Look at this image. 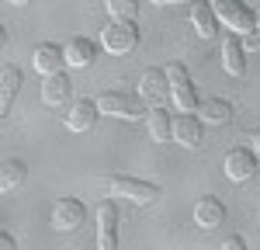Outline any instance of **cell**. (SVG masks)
<instances>
[{"instance_id":"6da1fadb","label":"cell","mask_w":260,"mask_h":250,"mask_svg":"<svg viewBox=\"0 0 260 250\" xmlns=\"http://www.w3.org/2000/svg\"><path fill=\"white\" fill-rule=\"evenodd\" d=\"M104 188H108V195H111V198H128V202H136V205H153V202L163 195L160 184L136 181V177H118V174H115V177H108Z\"/></svg>"},{"instance_id":"7a4b0ae2","label":"cell","mask_w":260,"mask_h":250,"mask_svg":"<svg viewBox=\"0 0 260 250\" xmlns=\"http://www.w3.org/2000/svg\"><path fill=\"white\" fill-rule=\"evenodd\" d=\"M167 80H170V101L177 104L180 115H191L198 108V94H194V83L187 77V66L184 63H170L167 66Z\"/></svg>"},{"instance_id":"3957f363","label":"cell","mask_w":260,"mask_h":250,"mask_svg":"<svg viewBox=\"0 0 260 250\" xmlns=\"http://www.w3.org/2000/svg\"><path fill=\"white\" fill-rule=\"evenodd\" d=\"M101 45H104L108 52H115V56L132 52V49L139 45V28H136V21H108L104 32H101Z\"/></svg>"},{"instance_id":"277c9868","label":"cell","mask_w":260,"mask_h":250,"mask_svg":"<svg viewBox=\"0 0 260 250\" xmlns=\"http://www.w3.org/2000/svg\"><path fill=\"white\" fill-rule=\"evenodd\" d=\"M212 11H215V18L225 24V28H233V35H250L253 32V11L240 4V0H212Z\"/></svg>"},{"instance_id":"5b68a950","label":"cell","mask_w":260,"mask_h":250,"mask_svg":"<svg viewBox=\"0 0 260 250\" xmlns=\"http://www.w3.org/2000/svg\"><path fill=\"white\" fill-rule=\"evenodd\" d=\"M98 250H118V205L111 198L98 205Z\"/></svg>"},{"instance_id":"8992f818","label":"cell","mask_w":260,"mask_h":250,"mask_svg":"<svg viewBox=\"0 0 260 250\" xmlns=\"http://www.w3.org/2000/svg\"><path fill=\"white\" fill-rule=\"evenodd\" d=\"M139 98L149 104V108H163V101L170 98V80H167V70L149 66V70L142 73V80H139Z\"/></svg>"},{"instance_id":"52a82bcc","label":"cell","mask_w":260,"mask_h":250,"mask_svg":"<svg viewBox=\"0 0 260 250\" xmlns=\"http://www.w3.org/2000/svg\"><path fill=\"white\" fill-rule=\"evenodd\" d=\"M83 219H87V208H83L80 198H59V202L52 205V226L59 229V233L80 229Z\"/></svg>"},{"instance_id":"ba28073f","label":"cell","mask_w":260,"mask_h":250,"mask_svg":"<svg viewBox=\"0 0 260 250\" xmlns=\"http://www.w3.org/2000/svg\"><path fill=\"white\" fill-rule=\"evenodd\" d=\"M98 111L101 115H118V118H142V104L121 90H104L98 98Z\"/></svg>"},{"instance_id":"9c48e42d","label":"cell","mask_w":260,"mask_h":250,"mask_svg":"<svg viewBox=\"0 0 260 250\" xmlns=\"http://www.w3.org/2000/svg\"><path fill=\"white\" fill-rule=\"evenodd\" d=\"M31 63H35V70H39L42 77L49 80V77L62 73V66H66V49L56 45V42H42V45H35V52H31Z\"/></svg>"},{"instance_id":"30bf717a","label":"cell","mask_w":260,"mask_h":250,"mask_svg":"<svg viewBox=\"0 0 260 250\" xmlns=\"http://www.w3.org/2000/svg\"><path fill=\"white\" fill-rule=\"evenodd\" d=\"M222 170H225L229 181H250L253 170H257V153L253 149H229Z\"/></svg>"},{"instance_id":"8fae6325","label":"cell","mask_w":260,"mask_h":250,"mask_svg":"<svg viewBox=\"0 0 260 250\" xmlns=\"http://www.w3.org/2000/svg\"><path fill=\"white\" fill-rule=\"evenodd\" d=\"M201 132H205V122L198 115H177L174 118V143L194 149V146H201Z\"/></svg>"},{"instance_id":"7c38bea8","label":"cell","mask_w":260,"mask_h":250,"mask_svg":"<svg viewBox=\"0 0 260 250\" xmlns=\"http://www.w3.org/2000/svg\"><path fill=\"white\" fill-rule=\"evenodd\" d=\"M222 219H225V208H222V202L215 198V195H205V198H198V205H194V223H198L201 229L222 226Z\"/></svg>"},{"instance_id":"4fadbf2b","label":"cell","mask_w":260,"mask_h":250,"mask_svg":"<svg viewBox=\"0 0 260 250\" xmlns=\"http://www.w3.org/2000/svg\"><path fill=\"white\" fill-rule=\"evenodd\" d=\"M246 49H243V39L240 35H225L222 42V66H225V73H233V77H243V70H246Z\"/></svg>"},{"instance_id":"5bb4252c","label":"cell","mask_w":260,"mask_h":250,"mask_svg":"<svg viewBox=\"0 0 260 250\" xmlns=\"http://www.w3.org/2000/svg\"><path fill=\"white\" fill-rule=\"evenodd\" d=\"M98 122V101H77L70 111H66V129L70 132H87L90 125Z\"/></svg>"},{"instance_id":"9a60e30c","label":"cell","mask_w":260,"mask_h":250,"mask_svg":"<svg viewBox=\"0 0 260 250\" xmlns=\"http://www.w3.org/2000/svg\"><path fill=\"white\" fill-rule=\"evenodd\" d=\"M94 56H98V49H94V42H90V39H70V42H66V66L83 70V66L94 63Z\"/></svg>"},{"instance_id":"2e32d148","label":"cell","mask_w":260,"mask_h":250,"mask_svg":"<svg viewBox=\"0 0 260 250\" xmlns=\"http://www.w3.org/2000/svg\"><path fill=\"white\" fill-rule=\"evenodd\" d=\"M70 94H73V83H70V77H66V73H56V77H49V80L42 83V101L52 104V108H56V104H62Z\"/></svg>"},{"instance_id":"e0dca14e","label":"cell","mask_w":260,"mask_h":250,"mask_svg":"<svg viewBox=\"0 0 260 250\" xmlns=\"http://www.w3.org/2000/svg\"><path fill=\"white\" fill-rule=\"evenodd\" d=\"M191 21H194V32L201 39H215V28H219V18L212 11V4H194L191 7Z\"/></svg>"},{"instance_id":"ac0fdd59","label":"cell","mask_w":260,"mask_h":250,"mask_svg":"<svg viewBox=\"0 0 260 250\" xmlns=\"http://www.w3.org/2000/svg\"><path fill=\"white\" fill-rule=\"evenodd\" d=\"M198 111L205 115L208 125H225L233 118V104L222 101V98H205V101H198Z\"/></svg>"},{"instance_id":"d6986e66","label":"cell","mask_w":260,"mask_h":250,"mask_svg":"<svg viewBox=\"0 0 260 250\" xmlns=\"http://www.w3.org/2000/svg\"><path fill=\"white\" fill-rule=\"evenodd\" d=\"M149 132H153V139L156 143H170L174 139V115H167L163 108H149Z\"/></svg>"},{"instance_id":"ffe728a7","label":"cell","mask_w":260,"mask_h":250,"mask_svg":"<svg viewBox=\"0 0 260 250\" xmlns=\"http://www.w3.org/2000/svg\"><path fill=\"white\" fill-rule=\"evenodd\" d=\"M24 177H28V167L21 164V160H4V170H0V191H4V195L18 191V188L24 184Z\"/></svg>"},{"instance_id":"44dd1931","label":"cell","mask_w":260,"mask_h":250,"mask_svg":"<svg viewBox=\"0 0 260 250\" xmlns=\"http://www.w3.org/2000/svg\"><path fill=\"white\" fill-rule=\"evenodd\" d=\"M18 87H21V70L14 66V63H4V73H0V94H4V111L11 108L14 94H18Z\"/></svg>"},{"instance_id":"7402d4cb","label":"cell","mask_w":260,"mask_h":250,"mask_svg":"<svg viewBox=\"0 0 260 250\" xmlns=\"http://www.w3.org/2000/svg\"><path fill=\"white\" fill-rule=\"evenodd\" d=\"M108 14H111V21H136L139 0H108Z\"/></svg>"},{"instance_id":"603a6c76","label":"cell","mask_w":260,"mask_h":250,"mask_svg":"<svg viewBox=\"0 0 260 250\" xmlns=\"http://www.w3.org/2000/svg\"><path fill=\"white\" fill-rule=\"evenodd\" d=\"M243 49H260V4H257V11H253V32L243 39Z\"/></svg>"},{"instance_id":"cb8c5ba5","label":"cell","mask_w":260,"mask_h":250,"mask_svg":"<svg viewBox=\"0 0 260 250\" xmlns=\"http://www.w3.org/2000/svg\"><path fill=\"white\" fill-rule=\"evenodd\" d=\"M222 250H246V243H243L240 236H229V240L222 243Z\"/></svg>"},{"instance_id":"d4e9b609","label":"cell","mask_w":260,"mask_h":250,"mask_svg":"<svg viewBox=\"0 0 260 250\" xmlns=\"http://www.w3.org/2000/svg\"><path fill=\"white\" fill-rule=\"evenodd\" d=\"M0 250H18V243H14L11 233H0Z\"/></svg>"},{"instance_id":"484cf974","label":"cell","mask_w":260,"mask_h":250,"mask_svg":"<svg viewBox=\"0 0 260 250\" xmlns=\"http://www.w3.org/2000/svg\"><path fill=\"white\" fill-rule=\"evenodd\" d=\"M250 149L260 157V129H253V132H250Z\"/></svg>"}]
</instances>
